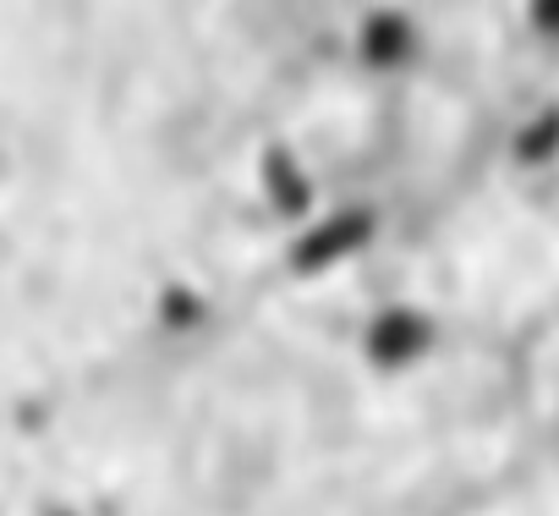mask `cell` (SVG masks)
I'll use <instances>...</instances> for the list:
<instances>
[{
	"mask_svg": "<svg viewBox=\"0 0 559 516\" xmlns=\"http://www.w3.org/2000/svg\"><path fill=\"white\" fill-rule=\"evenodd\" d=\"M45 516H78V511H67V505H50V511H45Z\"/></svg>",
	"mask_w": 559,
	"mask_h": 516,
	"instance_id": "6da1fadb",
	"label": "cell"
}]
</instances>
